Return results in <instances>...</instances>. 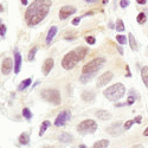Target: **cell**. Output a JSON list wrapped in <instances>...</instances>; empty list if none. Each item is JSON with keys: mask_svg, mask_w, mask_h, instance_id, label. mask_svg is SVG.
Segmentation results:
<instances>
[{"mask_svg": "<svg viewBox=\"0 0 148 148\" xmlns=\"http://www.w3.org/2000/svg\"><path fill=\"white\" fill-rule=\"evenodd\" d=\"M51 0H34L25 11V21L27 26L33 27L44 20L51 7Z\"/></svg>", "mask_w": 148, "mask_h": 148, "instance_id": "6da1fadb", "label": "cell"}, {"mask_svg": "<svg viewBox=\"0 0 148 148\" xmlns=\"http://www.w3.org/2000/svg\"><path fill=\"white\" fill-rule=\"evenodd\" d=\"M88 53V49L85 46H79L77 49H75L73 51L68 52L63 59H62V66L65 70H71L72 68H75L76 64L79 60H82Z\"/></svg>", "mask_w": 148, "mask_h": 148, "instance_id": "7a4b0ae2", "label": "cell"}, {"mask_svg": "<svg viewBox=\"0 0 148 148\" xmlns=\"http://www.w3.org/2000/svg\"><path fill=\"white\" fill-rule=\"evenodd\" d=\"M126 92V88L125 85L122 83H115L113 85H110L109 88H107L104 91H103V95L106 98H108L109 101H113V102H116L119 100L123 97Z\"/></svg>", "mask_w": 148, "mask_h": 148, "instance_id": "3957f363", "label": "cell"}, {"mask_svg": "<svg viewBox=\"0 0 148 148\" xmlns=\"http://www.w3.org/2000/svg\"><path fill=\"white\" fill-rule=\"evenodd\" d=\"M40 96L49 103L53 106H59L62 100H60V92L57 89H45L40 92Z\"/></svg>", "mask_w": 148, "mask_h": 148, "instance_id": "277c9868", "label": "cell"}, {"mask_svg": "<svg viewBox=\"0 0 148 148\" xmlns=\"http://www.w3.org/2000/svg\"><path fill=\"white\" fill-rule=\"evenodd\" d=\"M106 63V59L103 57H98V58H95L92 60H90L89 63H87L83 69H82V73H96L98 70H100L103 64Z\"/></svg>", "mask_w": 148, "mask_h": 148, "instance_id": "5b68a950", "label": "cell"}, {"mask_svg": "<svg viewBox=\"0 0 148 148\" xmlns=\"http://www.w3.org/2000/svg\"><path fill=\"white\" fill-rule=\"evenodd\" d=\"M97 129V123L94 120H84L77 126V132L82 135L92 134Z\"/></svg>", "mask_w": 148, "mask_h": 148, "instance_id": "8992f818", "label": "cell"}, {"mask_svg": "<svg viewBox=\"0 0 148 148\" xmlns=\"http://www.w3.org/2000/svg\"><path fill=\"white\" fill-rule=\"evenodd\" d=\"M71 119V113L70 110H63L58 114V116L55 120V126L56 127H63L66 125V122Z\"/></svg>", "mask_w": 148, "mask_h": 148, "instance_id": "52a82bcc", "label": "cell"}, {"mask_svg": "<svg viewBox=\"0 0 148 148\" xmlns=\"http://www.w3.org/2000/svg\"><path fill=\"white\" fill-rule=\"evenodd\" d=\"M73 13H76V8L71 6V5H65L60 8L59 11V19L60 20H65L68 19L70 16H72Z\"/></svg>", "mask_w": 148, "mask_h": 148, "instance_id": "ba28073f", "label": "cell"}, {"mask_svg": "<svg viewBox=\"0 0 148 148\" xmlns=\"http://www.w3.org/2000/svg\"><path fill=\"white\" fill-rule=\"evenodd\" d=\"M113 72L112 71H107V72H104V73H102V75L98 77V79H97V87L98 88H101V87H104V85H107L110 81L113 79Z\"/></svg>", "mask_w": 148, "mask_h": 148, "instance_id": "9c48e42d", "label": "cell"}, {"mask_svg": "<svg viewBox=\"0 0 148 148\" xmlns=\"http://www.w3.org/2000/svg\"><path fill=\"white\" fill-rule=\"evenodd\" d=\"M12 68H13V60L11 58H5L3 60V64H1V72L4 75H8V73L12 71Z\"/></svg>", "mask_w": 148, "mask_h": 148, "instance_id": "30bf717a", "label": "cell"}, {"mask_svg": "<svg viewBox=\"0 0 148 148\" xmlns=\"http://www.w3.org/2000/svg\"><path fill=\"white\" fill-rule=\"evenodd\" d=\"M53 65H55V60L52 58H47L45 59L44 64H43V73L45 76H47L49 73L51 72V70L53 69Z\"/></svg>", "mask_w": 148, "mask_h": 148, "instance_id": "8fae6325", "label": "cell"}, {"mask_svg": "<svg viewBox=\"0 0 148 148\" xmlns=\"http://www.w3.org/2000/svg\"><path fill=\"white\" fill-rule=\"evenodd\" d=\"M13 68H14V73H19L20 68H21V56L20 53L16 50L14 51V62H13Z\"/></svg>", "mask_w": 148, "mask_h": 148, "instance_id": "7c38bea8", "label": "cell"}, {"mask_svg": "<svg viewBox=\"0 0 148 148\" xmlns=\"http://www.w3.org/2000/svg\"><path fill=\"white\" fill-rule=\"evenodd\" d=\"M95 115L102 121H107V120H109L110 117H112V114H110L109 112H107V110H97V112L95 113Z\"/></svg>", "mask_w": 148, "mask_h": 148, "instance_id": "4fadbf2b", "label": "cell"}, {"mask_svg": "<svg viewBox=\"0 0 148 148\" xmlns=\"http://www.w3.org/2000/svg\"><path fill=\"white\" fill-rule=\"evenodd\" d=\"M57 26H51L50 27V30H49V32H47V36H46V44L49 45L51 42H52V39H53V37L57 34Z\"/></svg>", "mask_w": 148, "mask_h": 148, "instance_id": "5bb4252c", "label": "cell"}, {"mask_svg": "<svg viewBox=\"0 0 148 148\" xmlns=\"http://www.w3.org/2000/svg\"><path fill=\"white\" fill-rule=\"evenodd\" d=\"M82 100L84 102H92L95 100V94L92 91H88L85 90L82 92Z\"/></svg>", "mask_w": 148, "mask_h": 148, "instance_id": "9a60e30c", "label": "cell"}, {"mask_svg": "<svg viewBox=\"0 0 148 148\" xmlns=\"http://www.w3.org/2000/svg\"><path fill=\"white\" fill-rule=\"evenodd\" d=\"M58 140L60 142H63V143H70V142H72L73 138H72V135H70L69 133H62L58 136Z\"/></svg>", "mask_w": 148, "mask_h": 148, "instance_id": "2e32d148", "label": "cell"}, {"mask_svg": "<svg viewBox=\"0 0 148 148\" xmlns=\"http://www.w3.org/2000/svg\"><path fill=\"white\" fill-rule=\"evenodd\" d=\"M18 140H19L20 145H29V142H30V135H29V133H21L19 135Z\"/></svg>", "mask_w": 148, "mask_h": 148, "instance_id": "e0dca14e", "label": "cell"}, {"mask_svg": "<svg viewBox=\"0 0 148 148\" xmlns=\"http://www.w3.org/2000/svg\"><path fill=\"white\" fill-rule=\"evenodd\" d=\"M141 77H142V81H143V84L148 85V66H143L141 69Z\"/></svg>", "mask_w": 148, "mask_h": 148, "instance_id": "ac0fdd59", "label": "cell"}, {"mask_svg": "<svg viewBox=\"0 0 148 148\" xmlns=\"http://www.w3.org/2000/svg\"><path fill=\"white\" fill-rule=\"evenodd\" d=\"M32 83V78H26V79H24L19 85H18V90H24V89H26L27 87H30Z\"/></svg>", "mask_w": 148, "mask_h": 148, "instance_id": "d6986e66", "label": "cell"}, {"mask_svg": "<svg viewBox=\"0 0 148 148\" xmlns=\"http://www.w3.org/2000/svg\"><path fill=\"white\" fill-rule=\"evenodd\" d=\"M128 38H129V45H130V49H132L133 51H136V50H138V43H136V40H135L134 36H133L132 33H129Z\"/></svg>", "mask_w": 148, "mask_h": 148, "instance_id": "ffe728a7", "label": "cell"}, {"mask_svg": "<svg viewBox=\"0 0 148 148\" xmlns=\"http://www.w3.org/2000/svg\"><path fill=\"white\" fill-rule=\"evenodd\" d=\"M109 146V141L108 140H100L94 143V148H106Z\"/></svg>", "mask_w": 148, "mask_h": 148, "instance_id": "44dd1931", "label": "cell"}, {"mask_svg": "<svg viewBox=\"0 0 148 148\" xmlns=\"http://www.w3.org/2000/svg\"><path fill=\"white\" fill-rule=\"evenodd\" d=\"M51 126V123H50V121H44L43 123H42V126H40V130H39V136H43L44 135V133H45V130Z\"/></svg>", "mask_w": 148, "mask_h": 148, "instance_id": "7402d4cb", "label": "cell"}, {"mask_svg": "<svg viewBox=\"0 0 148 148\" xmlns=\"http://www.w3.org/2000/svg\"><path fill=\"white\" fill-rule=\"evenodd\" d=\"M95 76V73H82V76H81V82L82 83H87L88 81H90L92 77Z\"/></svg>", "mask_w": 148, "mask_h": 148, "instance_id": "603a6c76", "label": "cell"}, {"mask_svg": "<svg viewBox=\"0 0 148 148\" xmlns=\"http://www.w3.org/2000/svg\"><path fill=\"white\" fill-rule=\"evenodd\" d=\"M37 50H38V46H33L31 50H30L29 56H27V59H29L30 62H32V60L34 59V56H36V53H37Z\"/></svg>", "mask_w": 148, "mask_h": 148, "instance_id": "cb8c5ba5", "label": "cell"}, {"mask_svg": "<svg viewBox=\"0 0 148 148\" xmlns=\"http://www.w3.org/2000/svg\"><path fill=\"white\" fill-rule=\"evenodd\" d=\"M115 29H116L117 32H123V31H125V24H123V21L121 19H117Z\"/></svg>", "mask_w": 148, "mask_h": 148, "instance_id": "d4e9b609", "label": "cell"}, {"mask_svg": "<svg viewBox=\"0 0 148 148\" xmlns=\"http://www.w3.org/2000/svg\"><path fill=\"white\" fill-rule=\"evenodd\" d=\"M136 20H138V23H139V24H141V25L146 23L147 17H146V13H145V12H141V13H139V16H138Z\"/></svg>", "mask_w": 148, "mask_h": 148, "instance_id": "484cf974", "label": "cell"}, {"mask_svg": "<svg viewBox=\"0 0 148 148\" xmlns=\"http://www.w3.org/2000/svg\"><path fill=\"white\" fill-rule=\"evenodd\" d=\"M23 116L25 117L26 120H31L32 119V113H31V110L29 108H24L23 109Z\"/></svg>", "mask_w": 148, "mask_h": 148, "instance_id": "4316f807", "label": "cell"}, {"mask_svg": "<svg viewBox=\"0 0 148 148\" xmlns=\"http://www.w3.org/2000/svg\"><path fill=\"white\" fill-rule=\"evenodd\" d=\"M116 40H117V43L121 44V45H125V44L127 43V38H126L125 36H122V34H117V36H116Z\"/></svg>", "mask_w": 148, "mask_h": 148, "instance_id": "83f0119b", "label": "cell"}, {"mask_svg": "<svg viewBox=\"0 0 148 148\" xmlns=\"http://www.w3.org/2000/svg\"><path fill=\"white\" fill-rule=\"evenodd\" d=\"M85 42H87L88 44H90V45H94L96 43V39H95V37H92V36H87L85 37Z\"/></svg>", "mask_w": 148, "mask_h": 148, "instance_id": "f1b7e54d", "label": "cell"}, {"mask_svg": "<svg viewBox=\"0 0 148 148\" xmlns=\"http://www.w3.org/2000/svg\"><path fill=\"white\" fill-rule=\"evenodd\" d=\"M133 123H134V120H129V121H127L125 125H123V130H128V129H130V127L133 126Z\"/></svg>", "mask_w": 148, "mask_h": 148, "instance_id": "f546056e", "label": "cell"}, {"mask_svg": "<svg viewBox=\"0 0 148 148\" xmlns=\"http://www.w3.org/2000/svg\"><path fill=\"white\" fill-rule=\"evenodd\" d=\"M128 5H129V0H121V1H120V6L122 8H126Z\"/></svg>", "mask_w": 148, "mask_h": 148, "instance_id": "4dcf8cb0", "label": "cell"}, {"mask_svg": "<svg viewBox=\"0 0 148 148\" xmlns=\"http://www.w3.org/2000/svg\"><path fill=\"white\" fill-rule=\"evenodd\" d=\"M6 33V26L4 25V24H0V36H5Z\"/></svg>", "mask_w": 148, "mask_h": 148, "instance_id": "1f68e13d", "label": "cell"}, {"mask_svg": "<svg viewBox=\"0 0 148 148\" xmlns=\"http://www.w3.org/2000/svg\"><path fill=\"white\" fill-rule=\"evenodd\" d=\"M81 19H82V17H76L75 19L72 20V25H75V26H77L78 24H79V21H81Z\"/></svg>", "mask_w": 148, "mask_h": 148, "instance_id": "d6a6232c", "label": "cell"}, {"mask_svg": "<svg viewBox=\"0 0 148 148\" xmlns=\"http://www.w3.org/2000/svg\"><path fill=\"white\" fill-rule=\"evenodd\" d=\"M134 102H135V97H134V96H129V97H128V100H127V104L132 106Z\"/></svg>", "mask_w": 148, "mask_h": 148, "instance_id": "836d02e7", "label": "cell"}, {"mask_svg": "<svg viewBox=\"0 0 148 148\" xmlns=\"http://www.w3.org/2000/svg\"><path fill=\"white\" fill-rule=\"evenodd\" d=\"M141 122H142V116H136L134 119V123H139V125H140Z\"/></svg>", "mask_w": 148, "mask_h": 148, "instance_id": "e575fe53", "label": "cell"}, {"mask_svg": "<svg viewBox=\"0 0 148 148\" xmlns=\"http://www.w3.org/2000/svg\"><path fill=\"white\" fill-rule=\"evenodd\" d=\"M136 3H138L139 5H146L147 0H136Z\"/></svg>", "mask_w": 148, "mask_h": 148, "instance_id": "d590c367", "label": "cell"}, {"mask_svg": "<svg viewBox=\"0 0 148 148\" xmlns=\"http://www.w3.org/2000/svg\"><path fill=\"white\" fill-rule=\"evenodd\" d=\"M126 68H127V73H126V76H127V77H130V76H132V73H130V71H129V66L127 65Z\"/></svg>", "mask_w": 148, "mask_h": 148, "instance_id": "8d00e7d4", "label": "cell"}, {"mask_svg": "<svg viewBox=\"0 0 148 148\" xmlns=\"http://www.w3.org/2000/svg\"><path fill=\"white\" fill-rule=\"evenodd\" d=\"M117 50H119V52H120V55H123V50H122V47H120V46H117Z\"/></svg>", "mask_w": 148, "mask_h": 148, "instance_id": "74e56055", "label": "cell"}, {"mask_svg": "<svg viewBox=\"0 0 148 148\" xmlns=\"http://www.w3.org/2000/svg\"><path fill=\"white\" fill-rule=\"evenodd\" d=\"M20 1H21V4H23L24 6H26V5H27V0H20Z\"/></svg>", "mask_w": 148, "mask_h": 148, "instance_id": "f35d334b", "label": "cell"}, {"mask_svg": "<svg viewBox=\"0 0 148 148\" xmlns=\"http://www.w3.org/2000/svg\"><path fill=\"white\" fill-rule=\"evenodd\" d=\"M143 135H145V136H147V135H148V128H146V129H145V132H143Z\"/></svg>", "mask_w": 148, "mask_h": 148, "instance_id": "ab89813d", "label": "cell"}, {"mask_svg": "<svg viewBox=\"0 0 148 148\" xmlns=\"http://www.w3.org/2000/svg\"><path fill=\"white\" fill-rule=\"evenodd\" d=\"M123 106H125V103H116L115 107H123Z\"/></svg>", "mask_w": 148, "mask_h": 148, "instance_id": "60d3db41", "label": "cell"}, {"mask_svg": "<svg viewBox=\"0 0 148 148\" xmlns=\"http://www.w3.org/2000/svg\"><path fill=\"white\" fill-rule=\"evenodd\" d=\"M85 1H88V3H95V1H97V0H85Z\"/></svg>", "mask_w": 148, "mask_h": 148, "instance_id": "b9f144b4", "label": "cell"}, {"mask_svg": "<svg viewBox=\"0 0 148 148\" xmlns=\"http://www.w3.org/2000/svg\"><path fill=\"white\" fill-rule=\"evenodd\" d=\"M4 11V7H3V5H0V12H3Z\"/></svg>", "mask_w": 148, "mask_h": 148, "instance_id": "7bdbcfd3", "label": "cell"}, {"mask_svg": "<svg viewBox=\"0 0 148 148\" xmlns=\"http://www.w3.org/2000/svg\"><path fill=\"white\" fill-rule=\"evenodd\" d=\"M107 3H108V0H103V5H106Z\"/></svg>", "mask_w": 148, "mask_h": 148, "instance_id": "ee69618b", "label": "cell"}, {"mask_svg": "<svg viewBox=\"0 0 148 148\" xmlns=\"http://www.w3.org/2000/svg\"><path fill=\"white\" fill-rule=\"evenodd\" d=\"M0 24H1V19H0Z\"/></svg>", "mask_w": 148, "mask_h": 148, "instance_id": "f6af8a7d", "label": "cell"}]
</instances>
